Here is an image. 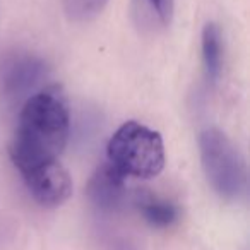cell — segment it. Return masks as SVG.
<instances>
[{
  "label": "cell",
  "instance_id": "1",
  "mask_svg": "<svg viewBox=\"0 0 250 250\" xmlns=\"http://www.w3.org/2000/svg\"><path fill=\"white\" fill-rule=\"evenodd\" d=\"M70 132V111L60 86L36 91L19 108L9 154L21 177L59 163Z\"/></svg>",
  "mask_w": 250,
  "mask_h": 250
},
{
  "label": "cell",
  "instance_id": "2",
  "mask_svg": "<svg viewBox=\"0 0 250 250\" xmlns=\"http://www.w3.org/2000/svg\"><path fill=\"white\" fill-rule=\"evenodd\" d=\"M108 165L122 177L154 178L165 168V144L160 132L136 120L122 124L106 146Z\"/></svg>",
  "mask_w": 250,
  "mask_h": 250
},
{
  "label": "cell",
  "instance_id": "3",
  "mask_svg": "<svg viewBox=\"0 0 250 250\" xmlns=\"http://www.w3.org/2000/svg\"><path fill=\"white\" fill-rule=\"evenodd\" d=\"M199 153L204 175L212 190L225 201H236L245 194V161L225 132L216 127L199 136Z\"/></svg>",
  "mask_w": 250,
  "mask_h": 250
},
{
  "label": "cell",
  "instance_id": "4",
  "mask_svg": "<svg viewBox=\"0 0 250 250\" xmlns=\"http://www.w3.org/2000/svg\"><path fill=\"white\" fill-rule=\"evenodd\" d=\"M48 76V65L33 53L16 55L5 65L0 79V98L7 108L22 106L26 100L40 91V84Z\"/></svg>",
  "mask_w": 250,
  "mask_h": 250
},
{
  "label": "cell",
  "instance_id": "5",
  "mask_svg": "<svg viewBox=\"0 0 250 250\" xmlns=\"http://www.w3.org/2000/svg\"><path fill=\"white\" fill-rule=\"evenodd\" d=\"M22 180L31 197L43 208H60L72 195V178L60 161L26 175Z\"/></svg>",
  "mask_w": 250,
  "mask_h": 250
},
{
  "label": "cell",
  "instance_id": "6",
  "mask_svg": "<svg viewBox=\"0 0 250 250\" xmlns=\"http://www.w3.org/2000/svg\"><path fill=\"white\" fill-rule=\"evenodd\" d=\"M87 195L100 211H117L125 199V178L108 163L101 165L87 184Z\"/></svg>",
  "mask_w": 250,
  "mask_h": 250
},
{
  "label": "cell",
  "instance_id": "7",
  "mask_svg": "<svg viewBox=\"0 0 250 250\" xmlns=\"http://www.w3.org/2000/svg\"><path fill=\"white\" fill-rule=\"evenodd\" d=\"M175 0H132V18L146 33H160L171 24Z\"/></svg>",
  "mask_w": 250,
  "mask_h": 250
},
{
  "label": "cell",
  "instance_id": "8",
  "mask_svg": "<svg viewBox=\"0 0 250 250\" xmlns=\"http://www.w3.org/2000/svg\"><path fill=\"white\" fill-rule=\"evenodd\" d=\"M136 208L147 225L153 228H168L178 221L180 211L171 201L161 199L149 192H139L136 197Z\"/></svg>",
  "mask_w": 250,
  "mask_h": 250
},
{
  "label": "cell",
  "instance_id": "9",
  "mask_svg": "<svg viewBox=\"0 0 250 250\" xmlns=\"http://www.w3.org/2000/svg\"><path fill=\"white\" fill-rule=\"evenodd\" d=\"M202 65L209 83H216L223 70V35L216 22H208L201 36Z\"/></svg>",
  "mask_w": 250,
  "mask_h": 250
},
{
  "label": "cell",
  "instance_id": "10",
  "mask_svg": "<svg viewBox=\"0 0 250 250\" xmlns=\"http://www.w3.org/2000/svg\"><path fill=\"white\" fill-rule=\"evenodd\" d=\"M108 0H62L63 11L69 19L76 22H86L103 12Z\"/></svg>",
  "mask_w": 250,
  "mask_h": 250
}]
</instances>
